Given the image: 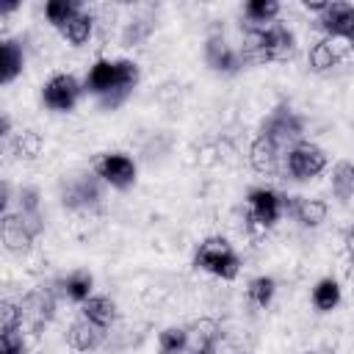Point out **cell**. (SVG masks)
I'll return each instance as SVG.
<instances>
[{"mask_svg": "<svg viewBox=\"0 0 354 354\" xmlns=\"http://www.w3.org/2000/svg\"><path fill=\"white\" fill-rule=\"evenodd\" d=\"M105 335H108V329H100V326H94L91 321H86V318L80 315V318L72 321V326L66 329V343H69V348H75V351H97V348L105 343Z\"/></svg>", "mask_w": 354, "mask_h": 354, "instance_id": "5bb4252c", "label": "cell"}, {"mask_svg": "<svg viewBox=\"0 0 354 354\" xmlns=\"http://www.w3.org/2000/svg\"><path fill=\"white\" fill-rule=\"evenodd\" d=\"M310 66L315 69V72H329V69H335L340 61H343V53H340V47H337V41H332V39H321V41H315L313 47H310Z\"/></svg>", "mask_w": 354, "mask_h": 354, "instance_id": "ffe728a7", "label": "cell"}, {"mask_svg": "<svg viewBox=\"0 0 354 354\" xmlns=\"http://www.w3.org/2000/svg\"><path fill=\"white\" fill-rule=\"evenodd\" d=\"M80 91L83 86L77 83L75 75H66V72H58L53 75L44 86H41V100L50 111H58V113H69L77 100H80Z\"/></svg>", "mask_w": 354, "mask_h": 354, "instance_id": "ba28073f", "label": "cell"}, {"mask_svg": "<svg viewBox=\"0 0 354 354\" xmlns=\"http://www.w3.org/2000/svg\"><path fill=\"white\" fill-rule=\"evenodd\" d=\"M61 30V36L72 44V47H83L88 39H91V33H94V14L91 11H77L64 28H58Z\"/></svg>", "mask_w": 354, "mask_h": 354, "instance_id": "d6986e66", "label": "cell"}, {"mask_svg": "<svg viewBox=\"0 0 354 354\" xmlns=\"http://www.w3.org/2000/svg\"><path fill=\"white\" fill-rule=\"evenodd\" d=\"M94 171H97V177L102 183H108L113 188H122V191L136 183V163L124 152H105V155H100L97 163H94Z\"/></svg>", "mask_w": 354, "mask_h": 354, "instance_id": "9c48e42d", "label": "cell"}, {"mask_svg": "<svg viewBox=\"0 0 354 354\" xmlns=\"http://www.w3.org/2000/svg\"><path fill=\"white\" fill-rule=\"evenodd\" d=\"M80 8H83V6H80L77 0H50V3L44 6V17H47L50 25L64 28Z\"/></svg>", "mask_w": 354, "mask_h": 354, "instance_id": "4316f807", "label": "cell"}, {"mask_svg": "<svg viewBox=\"0 0 354 354\" xmlns=\"http://www.w3.org/2000/svg\"><path fill=\"white\" fill-rule=\"evenodd\" d=\"M185 326H169L158 335V351L160 354H183L185 351Z\"/></svg>", "mask_w": 354, "mask_h": 354, "instance_id": "f1b7e54d", "label": "cell"}, {"mask_svg": "<svg viewBox=\"0 0 354 354\" xmlns=\"http://www.w3.org/2000/svg\"><path fill=\"white\" fill-rule=\"evenodd\" d=\"M19 326H22L19 304L0 299V332H19Z\"/></svg>", "mask_w": 354, "mask_h": 354, "instance_id": "f546056e", "label": "cell"}, {"mask_svg": "<svg viewBox=\"0 0 354 354\" xmlns=\"http://www.w3.org/2000/svg\"><path fill=\"white\" fill-rule=\"evenodd\" d=\"M332 191L340 202H348L354 196V166L348 160H337L332 169Z\"/></svg>", "mask_w": 354, "mask_h": 354, "instance_id": "cb8c5ba5", "label": "cell"}, {"mask_svg": "<svg viewBox=\"0 0 354 354\" xmlns=\"http://www.w3.org/2000/svg\"><path fill=\"white\" fill-rule=\"evenodd\" d=\"M274 293H277V282L271 279V277H254L252 282H249V288H246V296H249V301L252 304H257V307H268L271 304V299H274Z\"/></svg>", "mask_w": 354, "mask_h": 354, "instance_id": "83f0119b", "label": "cell"}, {"mask_svg": "<svg viewBox=\"0 0 354 354\" xmlns=\"http://www.w3.org/2000/svg\"><path fill=\"white\" fill-rule=\"evenodd\" d=\"M194 266L199 271H207L218 279H235L241 271V260L235 254V249L230 246V241L224 238H207L199 243L196 254H194Z\"/></svg>", "mask_w": 354, "mask_h": 354, "instance_id": "3957f363", "label": "cell"}, {"mask_svg": "<svg viewBox=\"0 0 354 354\" xmlns=\"http://www.w3.org/2000/svg\"><path fill=\"white\" fill-rule=\"evenodd\" d=\"M260 136L268 138V141H274L279 149H282V147L290 149L293 144L304 141V138H301V136H304V122H301V116H299L296 111H290L288 105H279V108H274V111L263 119Z\"/></svg>", "mask_w": 354, "mask_h": 354, "instance_id": "5b68a950", "label": "cell"}, {"mask_svg": "<svg viewBox=\"0 0 354 354\" xmlns=\"http://www.w3.org/2000/svg\"><path fill=\"white\" fill-rule=\"evenodd\" d=\"M19 213H39V191L36 188H22L19 191Z\"/></svg>", "mask_w": 354, "mask_h": 354, "instance_id": "d6a6232c", "label": "cell"}, {"mask_svg": "<svg viewBox=\"0 0 354 354\" xmlns=\"http://www.w3.org/2000/svg\"><path fill=\"white\" fill-rule=\"evenodd\" d=\"M304 354H332L329 348H310V351H304Z\"/></svg>", "mask_w": 354, "mask_h": 354, "instance_id": "74e56055", "label": "cell"}, {"mask_svg": "<svg viewBox=\"0 0 354 354\" xmlns=\"http://www.w3.org/2000/svg\"><path fill=\"white\" fill-rule=\"evenodd\" d=\"M152 33V22L149 19H130V25L124 28V33H122V41L127 44V47H133V44H138L141 39H147Z\"/></svg>", "mask_w": 354, "mask_h": 354, "instance_id": "4dcf8cb0", "label": "cell"}, {"mask_svg": "<svg viewBox=\"0 0 354 354\" xmlns=\"http://www.w3.org/2000/svg\"><path fill=\"white\" fill-rule=\"evenodd\" d=\"M138 64L130 61V58H97L86 75V83H83V91L100 97V105L102 108H119L130 91L138 86Z\"/></svg>", "mask_w": 354, "mask_h": 354, "instance_id": "6da1fadb", "label": "cell"}, {"mask_svg": "<svg viewBox=\"0 0 354 354\" xmlns=\"http://www.w3.org/2000/svg\"><path fill=\"white\" fill-rule=\"evenodd\" d=\"M6 207H8V183H0V218L6 216Z\"/></svg>", "mask_w": 354, "mask_h": 354, "instance_id": "e575fe53", "label": "cell"}, {"mask_svg": "<svg viewBox=\"0 0 354 354\" xmlns=\"http://www.w3.org/2000/svg\"><path fill=\"white\" fill-rule=\"evenodd\" d=\"M279 158H282L279 147L274 141L263 138V136H257L252 141V147H249V163H252V169L257 174H274L279 169Z\"/></svg>", "mask_w": 354, "mask_h": 354, "instance_id": "2e32d148", "label": "cell"}, {"mask_svg": "<svg viewBox=\"0 0 354 354\" xmlns=\"http://www.w3.org/2000/svg\"><path fill=\"white\" fill-rule=\"evenodd\" d=\"M25 66V53L14 39H0V86L19 77Z\"/></svg>", "mask_w": 354, "mask_h": 354, "instance_id": "ac0fdd59", "label": "cell"}, {"mask_svg": "<svg viewBox=\"0 0 354 354\" xmlns=\"http://www.w3.org/2000/svg\"><path fill=\"white\" fill-rule=\"evenodd\" d=\"M282 213L293 216L301 227H318L326 218V202L307 196H282Z\"/></svg>", "mask_w": 354, "mask_h": 354, "instance_id": "4fadbf2b", "label": "cell"}, {"mask_svg": "<svg viewBox=\"0 0 354 354\" xmlns=\"http://www.w3.org/2000/svg\"><path fill=\"white\" fill-rule=\"evenodd\" d=\"M185 351L191 354H213L216 343L221 340V326L213 318H199L185 326Z\"/></svg>", "mask_w": 354, "mask_h": 354, "instance_id": "7c38bea8", "label": "cell"}, {"mask_svg": "<svg viewBox=\"0 0 354 354\" xmlns=\"http://www.w3.org/2000/svg\"><path fill=\"white\" fill-rule=\"evenodd\" d=\"M80 310H83V318L91 321V324L100 326V329H111L113 321H116V301L108 299V296H94V293H91V296L80 304Z\"/></svg>", "mask_w": 354, "mask_h": 354, "instance_id": "e0dca14e", "label": "cell"}, {"mask_svg": "<svg viewBox=\"0 0 354 354\" xmlns=\"http://www.w3.org/2000/svg\"><path fill=\"white\" fill-rule=\"evenodd\" d=\"M296 53V36L282 22H271L263 28H246L243 47L238 50L243 66L246 64H268V61H288Z\"/></svg>", "mask_w": 354, "mask_h": 354, "instance_id": "7a4b0ae2", "label": "cell"}, {"mask_svg": "<svg viewBox=\"0 0 354 354\" xmlns=\"http://www.w3.org/2000/svg\"><path fill=\"white\" fill-rule=\"evenodd\" d=\"M0 354H25V340L19 332H0Z\"/></svg>", "mask_w": 354, "mask_h": 354, "instance_id": "1f68e13d", "label": "cell"}, {"mask_svg": "<svg viewBox=\"0 0 354 354\" xmlns=\"http://www.w3.org/2000/svg\"><path fill=\"white\" fill-rule=\"evenodd\" d=\"M8 133H11V119H8L6 113H0V141H3Z\"/></svg>", "mask_w": 354, "mask_h": 354, "instance_id": "8d00e7d4", "label": "cell"}, {"mask_svg": "<svg viewBox=\"0 0 354 354\" xmlns=\"http://www.w3.org/2000/svg\"><path fill=\"white\" fill-rule=\"evenodd\" d=\"M100 199V188H97V180H91V174L86 177H77L72 185H69V191H66V196H64V205H69V207H88V205H94Z\"/></svg>", "mask_w": 354, "mask_h": 354, "instance_id": "44dd1931", "label": "cell"}, {"mask_svg": "<svg viewBox=\"0 0 354 354\" xmlns=\"http://www.w3.org/2000/svg\"><path fill=\"white\" fill-rule=\"evenodd\" d=\"M19 315H22V324H28L33 332H39V329L47 326V324L53 321V315H55V299H53V293L44 290V288L30 290V293L22 299V304H19Z\"/></svg>", "mask_w": 354, "mask_h": 354, "instance_id": "8fae6325", "label": "cell"}, {"mask_svg": "<svg viewBox=\"0 0 354 354\" xmlns=\"http://www.w3.org/2000/svg\"><path fill=\"white\" fill-rule=\"evenodd\" d=\"M318 28L326 33V39H346L351 41L354 36V6L346 0L326 3V8L318 14Z\"/></svg>", "mask_w": 354, "mask_h": 354, "instance_id": "30bf717a", "label": "cell"}, {"mask_svg": "<svg viewBox=\"0 0 354 354\" xmlns=\"http://www.w3.org/2000/svg\"><path fill=\"white\" fill-rule=\"evenodd\" d=\"M41 232L39 213H6L0 218V241L11 254H28Z\"/></svg>", "mask_w": 354, "mask_h": 354, "instance_id": "277c9868", "label": "cell"}, {"mask_svg": "<svg viewBox=\"0 0 354 354\" xmlns=\"http://www.w3.org/2000/svg\"><path fill=\"white\" fill-rule=\"evenodd\" d=\"M326 169V152L313 141H299L285 155V171L296 180L318 177Z\"/></svg>", "mask_w": 354, "mask_h": 354, "instance_id": "8992f818", "label": "cell"}, {"mask_svg": "<svg viewBox=\"0 0 354 354\" xmlns=\"http://www.w3.org/2000/svg\"><path fill=\"white\" fill-rule=\"evenodd\" d=\"M326 3H329V0H304V8H310V11H318V14H321V11L326 8Z\"/></svg>", "mask_w": 354, "mask_h": 354, "instance_id": "d590c367", "label": "cell"}, {"mask_svg": "<svg viewBox=\"0 0 354 354\" xmlns=\"http://www.w3.org/2000/svg\"><path fill=\"white\" fill-rule=\"evenodd\" d=\"M91 288H94V277H91L88 271H83V268L72 271V274L64 279L66 296H69L72 301H77V304H83V301L91 296Z\"/></svg>", "mask_w": 354, "mask_h": 354, "instance_id": "484cf974", "label": "cell"}, {"mask_svg": "<svg viewBox=\"0 0 354 354\" xmlns=\"http://www.w3.org/2000/svg\"><path fill=\"white\" fill-rule=\"evenodd\" d=\"M205 61H207L210 69L227 72V75H232V72H238V69L243 66L238 50H232V47H230L224 39H218V36H210V39H207V44H205Z\"/></svg>", "mask_w": 354, "mask_h": 354, "instance_id": "9a60e30c", "label": "cell"}, {"mask_svg": "<svg viewBox=\"0 0 354 354\" xmlns=\"http://www.w3.org/2000/svg\"><path fill=\"white\" fill-rule=\"evenodd\" d=\"M279 14V3L277 0H249L243 6V17L249 19L252 28H263V25H271Z\"/></svg>", "mask_w": 354, "mask_h": 354, "instance_id": "603a6c76", "label": "cell"}, {"mask_svg": "<svg viewBox=\"0 0 354 354\" xmlns=\"http://www.w3.org/2000/svg\"><path fill=\"white\" fill-rule=\"evenodd\" d=\"M17 8H19V0H0V17L14 14Z\"/></svg>", "mask_w": 354, "mask_h": 354, "instance_id": "836d02e7", "label": "cell"}, {"mask_svg": "<svg viewBox=\"0 0 354 354\" xmlns=\"http://www.w3.org/2000/svg\"><path fill=\"white\" fill-rule=\"evenodd\" d=\"M282 216V194L271 191V188H254L246 196V221L252 227L268 230L279 221Z\"/></svg>", "mask_w": 354, "mask_h": 354, "instance_id": "52a82bcc", "label": "cell"}, {"mask_svg": "<svg viewBox=\"0 0 354 354\" xmlns=\"http://www.w3.org/2000/svg\"><path fill=\"white\" fill-rule=\"evenodd\" d=\"M340 299H343V293H340L337 279L324 277V279L315 282V288H313V304H315V310H321V313H332V310L340 304Z\"/></svg>", "mask_w": 354, "mask_h": 354, "instance_id": "7402d4cb", "label": "cell"}, {"mask_svg": "<svg viewBox=\"0 0 354 354\" xmlns=\"http://www.w3.org/2000/svg\"><path fill=\"white\" fill-rule=\"evenodd\" d=\"M41 147H44V141H41V136L36 130H22L11 141V149H14V155L19 160H36L41 155Z\"/></svg>", "mask_w": 354, "mask_h": 354, "instance_id": "d4e9b609", "label": "cell"}]
</instances>
